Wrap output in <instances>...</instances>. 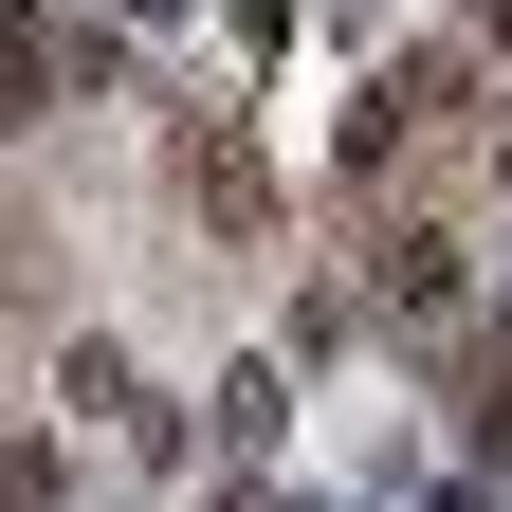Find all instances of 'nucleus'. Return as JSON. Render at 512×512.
Segmentation results:
<instances>
[{
  "label": "nucleus",
  "instance_id": "1",
  "mask_svg": "<svg viewBox=\"0 0 512 512\" xmlns=\"http://www.w3.org/2000/svg\"><path fill=\"white\" fill-rule=\"evenodd\" d=\"M439 110H458V55H384V74H366V110H348V147H366V165H403Z\"/></svg>",
  "mask_w": 512,
  "mask_h": 512
},
{
  "label": "nucleus",
  "instance_id": "6",
  "mask_svg": "<svg viewBox=\"0 0 512 512\" xmlns=\"http://www.w3.org/2000/svg\"><path fill=\"white\" fill-rule=\"evenodd\" d=\"M494 458H512V384H494Z\"/></svg>",
  "mask_w": 512,
  "mask_h": 512
},
{
  "label": "nucleus",
  "instance_id": "7",
  "mask_svg": "<svg viewBox=\"0 0 512 512\" xmlns=\"http://www.w3.org/2000/svg\"><path fill=\"white\" fill-rule=\"evenodd\" d=\"M421 512H476V494H421Z\"/></svg>",
  "mask_w": 512,
  "mask_h": 512
},
{
  "label": "nucleus",
  "instance_id": "2",
  "mask_svg": "<svg viewBox=\"0 0 512 512\" xmlns=\"http://www.w3.org/2000/svg\"><path fill=\"white\" fill-rule=\"evenodd\" d=\"M183 183H202V220H220V238H256V220H275V165H256L238 128H183Z\"/></svg>",
  "mask_w": 512,
  "mask_h": 512
},
{
  "label": "nucleus",
  "instance_id": "4",
  "mask_svg": "<svg viewBox=\"0 0 512 512\" xmlns=\"http://www.w3.org/2000/svg\"><path fill=\"white\" fill-rule=\"evenodd\" d=\"M55 494V458H37V439H0V512H37Z\"/></svg>",
  "mask_w": 512,
  "mask_h": 512
},
{
  "label": "nucleus",
  "instance_id": "3",
  "mask_svg": "<svg viewBox=\"0 0 512 512\" xmlns=\"http://www.w3.org/2000/svg\"><path fill=\"white\" fill-rule=\"evenodd\" d=\"M55 74H74V55H55V37H37V19H0V110H37V92H55Z\"/></svg>",
  "mask_w": 512,
  "mask_h": 512
},
{
  "label": "nucleus",
  "instance_id": "5",
  "mask_svg": "<svg viewBox=\"0 0 512 512\" xmlns=\"http://www.w3.org/2000/svg\"><path fill=\"white\" fill-rule=\"evenodd\" d=\"M238 19H256V37H275V19H293V0H238Z\"/></svg>",
  "mask_w": 512,
  "mask_h": 512
}]
</instances>
